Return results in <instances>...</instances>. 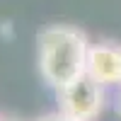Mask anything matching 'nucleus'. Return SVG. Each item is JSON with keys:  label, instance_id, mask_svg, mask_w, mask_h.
Listing matches in <instances>:
<instances>
[{"label": "nucleus", "instance_id": "obj_1", "mask_svg": "<svg viewBox=\"0 0 121 121\" xmlns=\"http://www.w3.org/2000/svg\"><path fill=\"white\" fill-rule=\"evenodd\" d=\"M90 39L73 24H48L36 36V60L41 78L60 90L85 75Z\"/></svg>", "mask_w": 121, "mask_h": 121}, {"label": "nucleus", "instance_id": "obj_2", "mask_svg": "<svg viewBox=\"0 0 121 121\" xmlns=\"http://www.w3.org/2000/svg\"><path fill=\"white\" fill-rule=\"evenodd\" d=\"M58 92V112L70 121H95L104 109V87L90 75H80Z\"/></svg>", "mask_w": 121, "mask_h": 121}, {"label": "nucleus", "instance_id": "obj_3", "mask_svg": "<svg viewBox=\"0 0 121 121\" xmlns=\"http://www.w3.org/2000/svg\"><path fill=\"white\" fill-rule=\"evenodd\" d=\"M85 75H90L102 87L121 85V46L116 44H90Z\"/></svg>", "mask_w": 121, "mask_h": 121}, {"label": "nucleus", "instance_id": "obj_4", "mask_svg": "<svg viewBox=\"0 0 121 121\" xmlns=\"http://www.w3.org/2000/svg\"><path fill=\"white\" fill-rule=\"evenodd\" d=\"M36 121H70V119H68V116H63L60 112H53V114H46V116L36 119Z\"/></svg>", "mask_w": 121, "mask_h": 121}, {"label": "nucleus", "instance_id": "obj_5", "mask_svg": "<svg viewBox=\"0 0 121 121\" xmlns=\"http://www.w3.org/2000/svg\"><path fill=\"white\" fill-rule=\"evenodd\" d=\"M119 114H121V99H119Z\"/></svg>", "mask_w": 121, "mask_h": 121}, {"label": "nucleus", "instance_id": "obj_6", "mask_svg": "<svg viewBox=\"0 0 121 121\" xmlns=\"http://www.w3.org/2000/svg\"><path fill=\"white\" fill-rule=\"evenodd\" d=\"M3 121H15V119H3Z\"/></svg>", "mask_w": 121, "mask_h": 121}]
</instances>
